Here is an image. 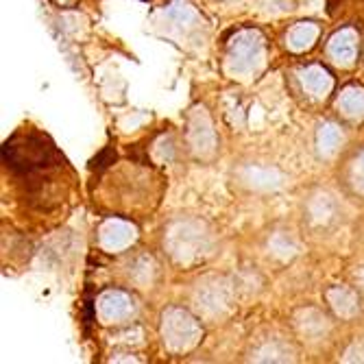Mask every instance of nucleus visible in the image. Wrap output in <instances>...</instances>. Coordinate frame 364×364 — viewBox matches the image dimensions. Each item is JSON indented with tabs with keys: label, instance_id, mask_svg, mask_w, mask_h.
<instances>
[{
	"label": "nucleus",
	"instance_id": "nucleus-1",
	"mask_svg": "<svg viewBox=\"0 0 364 364\" xmlns=\"http://www.w3.org/2000/svg\"><path fill=\"white\" fill-rule=\"evenodd\" d=\"M5 153H9V166L24 186L28 201L40 198L42 208L50 210L55 205L50 196L59 190L65 192L63 171L68 166L63 155H59L57 149L38 134H28L24 138L16 136L5 144Z\"/></svg>",
	"mask_w": 364,
	"mask_h": 364
},
{
	"label": "nucleus",
	"instance_id": "nucleus-2",
	"mask_svg": "<svg viewBox=\"0 0 364 364\" xmlns=\"http://www.w3.org/2000/svg\"><path fill=\"white\" fill-rule=\"evenodd\" d=\"M168 242H171V253L179 262L196 259L208 251V236L194 223H183L177 229H173Z\"/></svg>",
	"mask_w": 364,
	"mask_h": 364
},
{
	"label": "nucleus",
	"instance_id": "nucleus-3",
	"mask_svg": "<svg viewBox=\"0 0 364 364\" xmlns=\"http://www.w3.org/2000/svg\"><path fill=\"white\" fill-rule=\"evenodd\" d=\"M164 336L168 338L171 345H177V349H186L190 347L196 338V327L192 323V318L183 312H173L168 316V321L164 323Z\"/></svg>",
	"mask_w": 364,
	"mask_h": 364
},
{
	"label": "nucleus",
	"instance_id": "nucleus-4",
	"mask_svg": "<svg viewBox=\"0 0 364 364\" xmlns=\"http://www.w3.org/2000/svg\"><path fill=\"white\" fill-rule=\"evenodd\" d=\"M134 240V229L120 220H109L101 229V245L105 249H122Z\"/></svg>",
	"mask_w": 364,
	"mask_h": 364
},
{
	"label": "nucleus",
	"instance_id": "nucleus-5",
	"mask_svg": "<svg viewBox=\"0 0 364 364\" xmlns=\"http://www.w3.org/2000/svg\"><path fill=\"white\" fill-rule=\"evenodd\" d=\"M257 59H259V42H253V36L240 38L234 46V53H231V63L238 70H242V68H253Z\"/></svg>",
	"mask_w": 364,
	"mask_h": 364
},
{
	"label": "nucleus",
	"instance_id": "nucleus-6",
	"mask_svg": "<svg viewBox=\"0 0 364 364\" xmlns=\"http://www.w3.org/2000/svg\"><path fill=\"white\" fill-rule=\"evenodd\" d=\"M129 310H131L129 299H127L124 294H120V292H107L103 299H101V314H103V318L107 323L127 316Z\"/></svg>",
	"mask_w": 364,
	"mask_h": 364
},
{
	"label": "nucleus",
	"instance_id": "nucleus-7",
	"mask_svg": "<svg viewBox=\"0 0 364 364\" xmlns=\"http://www.w3.org/2000/svg\"><path fill=\"white\" fill-rule=\"evenodd\" d=\"M329 53L338 63H351L353 55H355V36L351 31H343L332 40L329 44Z\"/></svg>",
	"mask_w": 364,
	"mask_h": 364
},
{
	"label": "nucleus",
	"instance_id": "nucleus-8",
	"mask_svg": "<svg viewBox=\"0 0 364 364\" xmlns=\"http://www.w3.org/2000/svg\"><path fill=\"white\" fill-rule=\"evenodd\" d=\"M304 87L312 96H325V92L332 87V79L323 68H308L304 73Z\"/></svg>",
	"mask_w": 364,
	"mask_h": 364
},
{
	"label": "nucleus",
	"instance_id": "nucleus-9",
	"mask_svg": "<svg viewBox=\"0 0 364 364\" xmlns=\"http://www.w3.org/2000/svg\"><path fill=\"white\" fill-rule=\"evenodd\" d=\"M329 301H332V308L345 318L353 316L360 310L355 296L349 290H329Z\"/></svg>",
	"mask_w": 364,
	"mask_h": 364
},
{
	"label": "nucleus",
	"instance_id": "nucleus-10",
	"mask_svg": "<svg viewBox=\"0 0 364 364\" xmlns=\"http://www.w3.org/2000/svg\"><path fill=\"white\" fill-rule=\"evenodd\" d=\"M338 105H343V109H345L347 116L364 114V90L349 87V90L343 94V98L338 101Z\"/></svg>",
	"mask_w": 364,
	"mask_h": 364
},
{
	"label": "nucleus",
	"instance_id": "nucleus-11",
	"mask_svg": "<svg viewBox=\"0 0 364 364\" xmlns=\"http://www.w3.org/2000/svg\"><path fill=\"white\" fill-rule=\"evenodd\" d=\"M316 38V26H310V24H301L292 28L290 33V46L294 50H304V48H310L312 42Z\"/></svg>",
	"mask_w": 364,
	"mask_h": 364
},
{
	"label": "nucleus",
	"instance_id": "nucleus-12",
	"mask_svg": "<svg viewBox=\"0 0 364 364\" xmlns=\"http://www.w3.org/2000/svg\"><path fill=\"white\" fill-rule=\"evenodd\" d=\"M338 142H341L338 131H336L334 127H325V129H323V134H321V149H325V151H334Z\"/></svg>",
	"mask_w": 364,
	"mask_h": 364
},
{
	"label": "nucleus",
	"instance_id": "nucleus-13",
	"mask_svg": "<svg viewBox=\"0 0 364 364\" xmlns=\"http://www.w3.org/2000/svg\"><path fill=\"white\" fill-rule=\"evenodd\" d=\"M353 181H355V186L360 188V190H364V153L358 157V161H355V168H353V177H351Z\"/></svg>",
	"mask_w": 364,
	"mask_h": 364
},
{
	"label": "nucleus",
	"instance_id": "nucleus-14",
	"mask_svg": "<svg viewBox=\"0 0 364 364\" xmlns=\"http://www.w3.org/2000/svg\"><path fill=\"white\" fill-rule=\"evenodd\" d=\"M57 3H65V0H57Z\"/></svg>",
	"mask_w": 364,
	"mask_h": 364
}]
</instances>
